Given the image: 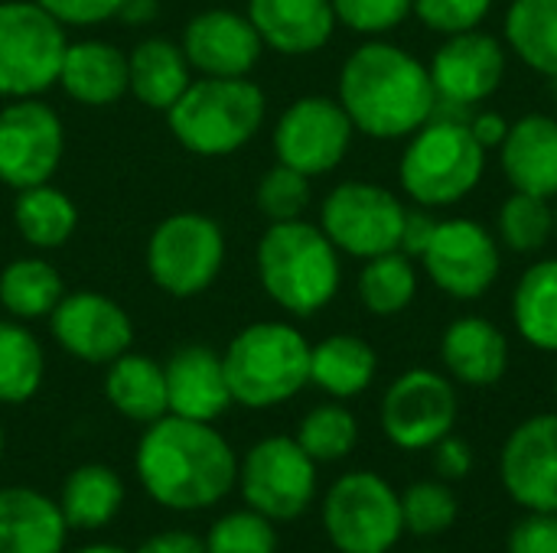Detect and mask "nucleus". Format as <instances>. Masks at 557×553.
Returning <instances> with one entry per match:
<instances>
[{
  "instance_id": "f257e3e1",
  "label": "nucleus",
  "mask_w": 557,
  "mask_h": 553,
  "mask_svg": "<svg viewBox=\"0 0 557 553\" xmlns=\"http://www.w3.org/2000/svg\"><path fill=\"white\" fill-rule=\"evenodd\" d=\"M137 479L157 505L202 512L235 489L238 460L212 424L166 414L140 437Z\"/></svg>"
},
{
  "instance_id": "f03ea898",
  "label": "nucleus",
  "mask_w": 557,
  "mask_h": 553,
  "mask_svg": "<svg viewBox=\"0 0 557 553\" xmlns=\"http://www.w3.org/2000/svg\"><path fill=\"white\" fill-rule=\"evenodd\" d=\"M339 104L356 130L375 140H398L431 121L437 91L421 59L375 39L346 59L339 72Z\"/></svg>"
},
{
  "instance_id": "7ed1b4c3",
  "label": "nucleus",
  "mask_w": 557,
  "mask_h": 553,
  "mask_svg": "<svg viewBox=\"0 0 557 553\" xmlns=\"http://www.w3.org/2000/svg\"><path fill=\"white\" fill-rule=\"evenodd\" d=\"M258 277L268 297L294 313L310 316L323 310L339 290V257L336 244L323 228L294 222H271L258 244Z\"/></svg>"
},
{
  "instance_id": "20e7f679",
  "label": "nucleus",
  "mask_w": 557,
  "mask_h": 553,
  "mask_svg": "<svg viewBox=\"0 0 557 553\" xmlns=\"http://www.w3.org/2000/svg\"><path fill=\"white\" fill-rule=\"evenodd\" d=\"M173 137L199 156H225L242 150L264 121V91L242 78L202 75L166 108Z\"/></svg>"
},
{
  "instance_id": "39448f33",
  "label": "nucleus",
  "mask_w": 557,
  "mask_h": 553,
  "mask_svg": "<svg viewBox=\"0 0 557 553\" xmlns=\"http://www.w3.org/2000/svg\"><path fill=\"white\" fill-rule=\"evenodd\" d=\"M222 365L235 404L277 407L310 385V342L287 323H255L232 339Z\"/></svg>"
},
{
  "instance_id": "423d86ee",
  "label": "nucleus",
  "mask_w": 557,
  "mask_h": 553,
  "mask_svg": "<svg viewBox=\"0 0 557 553\" xmlns=\"http://www.w3.org/2000/svg\"><path fill=\"white\" fill-rule=\"evenodd\" d=\"M486 169V150L473 137L470 124L431 117L424 127L411 134L405 147L398 176L405 192L424 205L441 209L467 199Z\"/></svg>"
},
{
  "instance_id": "0eeeda50",
  "label": "nucleus",
  "mask_w": 557,
  "mask_h": 553,
  "mask_svg": "<svg viewBox=\"0 0 557 553\" xmlns=\"http://www.w3.org/2000/svg\"><path fill=\"white\" fill-rule=\"evenodd\" d=\"M323 528L339 553L395 551L405 535L401 495L379 473H346L323 499Z\"/></svg>"
},
{
  "instance_id": "6e6552de",
  "label": "nucleus",
  "mask_w": 557,
  "mask_h": 553,
  "mask_svg": "<svg viewBox=\"0 0 557 553\" xmlns=\"http://www.w3.org/2000/svg\"><path fill=\"white\" fill-rule=\"evenodd\" d=\"M65 33L36 0L0 3V95L33 98L59 81Z\"/></svg>"
},
{
  "instance_id": "1a4fd4ad",
  "label": "nucleus",
  "mask_w": 557,
  "mask_h": 553,
  "mask_svg": "<svg viewBox=\"0 0 557 553\" xmlns=\"http://www.w3.org/2000/svg\"><path fill=\"white\" fill-rule=\"evenodd\" d=\"M222 261V228L199 212H176L163 218L147 241V271L170 297H196L209 290Z\"/></svg>"
},
{
  "instance_id": "9d476101",
  "label": "nucleus",
  "mask_w": 557,
  "mask_h": 553,
  "mask_svg": "<svg viewBox=\"0 0 557 553\" xmlns=\"http://www.w3.org/2000/svg\"><path fill=\"white\" fill-rule=\"evenodd\" d=\"M245 505L271 521L300 518L317 495V463L290 437H268L238 466Z\"/></svg>"
},
{
  "instance_id": "9b49d317",
  "label": "nucleus",
  "mask_w": 557,
  "mask_h": 553,
  "mask_svg": "<svg viewBox=\"0 0 557 553\" xmlns=\"http://www.w3.org/2000/svg\"><path fill=\"white\" fill-rule=\"evenodd\" d=\"M405 212L398 196L375 183H343L326 196L320 228L336 251L369 261L401 248Z\"/></svg>"
},
{
  "instance_id": "f8f14e48",
  "label": "nucleus",
  "mask_w": 557,
  "mask_h": 553,
  "mask_svg": "<svg viewBox=\"0 0 557 553\" xmlns=\"http://www.w3.org/2000/svg\"><path fill=\"white\" fill-rule=\"evenodd\" d=\"M460 414L457 391L450 378L431 368H411L392 381L382 398V430L408 453L431 450L447 433H454Z\"/></svg>"
},
{
  "instance_id": "ddd939ff",
  "label": "nucleus",
  "mask_w": 557,
  "mask_h": 553,
  "mask_svg": "<svg viewBox=\"0 0 557 553\" xmlns=\"http://www.w3.org/2000/svg\"><path fill=\"white\" fill-rule=\"evenodd\" d=\"M352 130L356 127L339 101L310 95L281 114L274 127V150L284 166L304 176H320L343 163Z\"/></svg>"
},
{
  "instance_id": "4468645a",
  "label": "nucleus",
  "mask_w": 557,
  "mask_h": 553,
  "mask_svg": "<svg viewBox=\"0 0 557 553\" xmlns=\"http://www.w3.org/2000/svg\"><path fill=\"white\" fill-rule=\"evenodd\" d=\"M62 121L33 98H16L0 111V183L20 189L49 183L62 160Z\"/></svg>"
},
{
  "instance_id": "2eb2a0df",
  "label": "nucleus",
  "mask_w": 557,
  "mask_h": 553,
  "mask_svg": "<svg viewBox=\"0 0 557 553\" xmlns=\"http://www.w3.org/2000/svg\"><path fill=\"white\" fill-rule=\"evenodd\" d=\"M421 261L431 280L454 300H480L499 277V244L470 218L437 222Z\"/></svg>"
},
{
  "instance_id": "dca6fc26",
  "label": "nucleus",
  "mask_w": 557,
  "mask_h": 553,
  "mask_svg": "<svg viewBox=\"0 0 557 553\" xmlns=\"http://www.w3.org/2000/svg\"><path fill=\"white\" fill-rule=\"evenodd\" d=\"M499 479L519 508L557 512V414H535L509 433Z\"/></svg>"
},
{
  "instance_id": "f3484780",
  "label": "nucleus",
  "mask_w": 557,
  "mask_h": 553,
  "mask_svg": "<svg viewBox=\"0 0 557 553\" xmlns=\"http://www.w3.org/2000/svg\"><path fill=\"white\" fill-rule=\"evenodd\" d=\"M49 316H52L55 342L82 362L108 365L131 349L134 339L131 316L114 300L95 290H78L62 297Z\"/></svg>"
},
{
  "instance_id": "a211bd4d",
  "label": "nucleus",
  "mask_w": 557,
  "mask_h": 553,
  "mask_svg": "<svg viewBox=\"0 0 557 553\" xmlns=\"http://www.w3.org/2000/svg\"><path fill=\"white\" fill-rule=\"evenodd\" d=\"M506 75V52L496 36L467 29L447 36L431 62V81L437 101L473 108L486 101Z\"/></svg>"
},
{
  "instance_id": "6ab92c4d",
  "label": "nucleus",
  "mask_w": 557,
  "mask_h": 553,
  "mask_svg": "<svg viewBox=\"0 0 557 553\" xmlns=\"http://www.w3.org/2000/svg\"><path fill=\"white\" fill-rule=\"evenodd\" d=\"M261 36L248 16L232 10H206L183 33V52L189 65L212 78H242L261 55Z\"/></svg>"
},
{
  "instance_id": "aec40b11",
  "label": "nucleus",
  "mask_w": 557,
  "mask_h": 553,
  "mask_svg": "<svg viewBox=\"0 0 557 553\" xmlns=\"http://www.w3.org/2000/svg\"><path fill=\"white\" fill-rule=\"evenodd\" d=\"M166 407L173 417L212 424L232 404L222 355L206 345H186L163 365Z\"/></svg>"
},
{
  "instance_id": "412c9836",
  "label": "nucleus",
  "mask_w": 557,
  "mask_h": 553,
  "mask_svg": "<svg viewBox=\"0 0 557 553\" xmlns=\"http://www.w3.org/2000/svg\"><path fill=\"white\" fill-rule=\"evenodd\" d=\"M261 42L284 55H307L330 42L336 13L330 0H248Z\"/></svg>"
},
{
  "instance_id": "4be33fe9",
  "label": "nucleus",
  "mask_w": 557,
  "mask_h": 553,
  "mask_svg": "<svg viewBox=\"0 0 557 553\" xmlns=\"http://www.w3.org/2000/svg\"><path fill=\"white\" fill-rule=\"evenodd\" d=\"M441 359L460 385L490 388L509 368V342L503 329L483 316H463L447 326L441 339Z\"/></svg>"
},
{
  "instance_id": "5701e85b",
  "label": "nucleus",
  "mask_w": 557,
  "mask_h": 553,
  "mask_svg": "<svg viewBox=\"0 0 557 553\" xmlns=\"http://www.w3.org/2000/svg\"><path fill=\"white\" fill-rule=\"evenodd\" d=\"M62 508L36 489H0V553H62Z\"/></svg>"
},
{
  "instance_id": "b1692460",
  "label": "nucleus",
  "mask_w": 557,
  "mask_h": 553,
  "mask_svg": "<svg viewBox=\"0 0 557 553\" xmlns=\"http://www.w3.org/2000/svg\"><path fill=\"white\" fill-rule=\"evenodd\" d=\"M503 173L519 192L542 199L557 196V121L529 114L516 121L503 140Z\"/></svg>"
},
{
  "instance_id": "393cba45",
  "label": "nucleus",
  "mask_w": 557,
  "mask_h": 553,
  "mask_svg": "<svg viewBox=\"0 0 557 553\" xmlns=\"http://www.w3.org/2000/svg\"><path fill=\"white\" fill-rule=\"evenodd\" d=\"M59 85L69 98L82 104H114L131 85V62L127 55L101 39H85L65 46Z\"/></svg>"
},
{
  "instance_id": "a878e982",
  "label": "nucleus",
  "mask_w": 557,
  "mask_h": 553,
  "mask_svg": "<svg viewBox=\"0 0 557 553\" xmlns=\"http://www.w3.org/2000/svg\"><path fill=\"white\" fill-rule=\"evenodd\" d=\"M104 394L121 417L137 424H153L170 414L163 365H157L147 355L124 352L114 362H108Z\"/></svg>"
},
{
  "instance_id": "bb28decb",
  "label": "nucleus",
  "mask_w": 557,
  "mask_h": 553,
  "mask_svg": "<svg viewBox=\"0 0 557 553\" xmlns=\"http://www.w3.org/2000/svg\"><path fill=\"white\" fill-rule=\"evenodd\" d=\"M379 372L375 349L359 336H330L310 349V381L346 401L362 394Z\"/></svg>"
},
{
  "instance_id": "cd10ccee",
  "label": "nucleus",
  "mask_w": 557,
  "mask_h": 553,
  "mask_svg": "<svg viewBox=\"0 0 557 553\" xmlns=\"http://www.w3.org/2000/svg\"><path fill=\"white\" fill-rule=\"evenodd\" d=\"M131 91L140 104L153 111H166L193 81L189 59L170 39H144L131 52Z\"/></svg>"
},
{
  "instance_id": "c85d7f7f",
  "label": "nucleus",
  "mask_w": 557,
  "mask_h": 553,
  "mask_svg": "<svg viewBox=\"0 0 557 553\" xmlns=\"http://www.w3.org/2000/svg\"><path fill=\"white\" fill-rule=\"evenodd\" d=\"M124 505V482L114 469L88 463L69 473L65 486H62V518L69 528L78 531H98L108 521H114V515Z\"/></svg>"
},
{
  "instance_id": "c756f323",
  "label": "nucleus",
  "mask_w": 557,
  "mask_h": 553,
  "mask_svg": "<svg viewBox=\"0 0 557 553\" xmlns=\"http://www.w3.org/2000/svg\"><path fill=\"white\" fill-rule=\"evenodd\" d=\"M512 316L529 345L557 352V261L532 264L522 274L512 297Z\"/></svg>"
},
{
  "instance_id": "7c9ffc66",
  "label": "nucleus",
  "mask_w": 557,
  "mask_h": 553,
  "mask_svg": "<svg viewBox=\"0 0 557 553\" xmlns=\"http://www.w3.org/2000/svg\"><path fill=\"white\" fill-rule=\"evenodd\" d=\"M506 36L529 68L557 78V0H512Z\"/></svg>"
},
{
  "instance_id": "2f4dec72",
  "label": "nucleus",
  "mask_w": 557,
  "mask_h": 553,
  "mask_svg": "<svg viewBox=\"0 0 557 553\" xmlns=\"http://www.w3.org/2000/svg\"><path fill=\"white\" fill-rule=\"evenodd\" d=\"M13 218H16L20 235L33 248H62L78 225V209L65 192L52 189L49 183H39V186L20 189Z\"/></svg>"
},
{
  "instance_id": "473e14b6",
  "label": "nucleus",
  "mask_w": 557,
  "mask_h": 553,
  "mask_svg": "<svg viewBox=\"0 0 557 553\" xmlns=\"http://www.w3.org/2000/svg\"><path fill=\"white\" fill-rule=\"evenodd\" d=\"M62 297V277L42 257H16L0 274V303L16 319H42Z\"/></svg>"
},
{
  "instance_id": "72a5a7b5",
  "label": "nucleus",
  "mask_w": 557,
  "mask_h": 553,
  "mask_svg": "<svg viewBox=\"0 0 557 553\" xmlns=\"http://www.w3.org/2000/svg\"><path fill=\"white\" fill-rule=\"evenodd\" d=\"M46 359L36 336L13 323L0 319V404H23L42 385Z\"/></svg>"
},
{
  "instance_id": "f704fd0d",
  "label": "nucleus",
  "mask_w": 557,
  "mask_h": 553,
  "mask_svg": "<svg viewBox=\"0 0 557 553\" xmlns=\"http://www.w3.org/2000/svg\"><path fill=\"white\" fill-rule=\"evenodd\" d=\"M418 293V274L405 251H385L379 257H369V264L359 274V297L369 313L375 316H395L411 306Z\"/></svg>"
},
{
  "instance_id": "c9c22d12",
  "label": "nucleus",
  "mask_w": 557,
  "mask_h": 553,
  "mask_svg": "<svg viewBox=\"0 0 557 553\" xmlns=\"http://www.w3.org/2000/svg\"><path fill=\"white\" fill-rule=\"evenodd\" d=\"M294 440L304 447V453L313 463H339L356 450L359 424L352 411H346L343 404H320L300 420V430Z\"/></svg>"
},
{
  "instance_id": "e433bc0d",
  "label": "nucleus",
  "mask_w": 557,
  "mask_h": 553,
  "mask_svg": "<svg viewBox=\"0 0 557 553\" xmlns=\"http://www.w3.org/2000/svg\"><path fill=\"white\" fill-rule=\"evenodd\" d=\"M555 235V209L532 192H512L499 209V238L519 254H532Z\"/></svg>"
},
{
  "instance_id": "4c0bfd02",
  "label": "nucleus",
  "mask_w": 557,
  "mask_h": 553,
  "mask_svg": "<svg viewBox=\"0 0 557 553\" xmlns=\"http://www.w3.org/2000/svg\"><path fill=\"white\" fill-rule=\"evenodd\" d=\"M457 515H460V502H457L454 489L444 482L421 479V482L408 486V492L401 495L405 531H411L414 538H437V535L450 531L457 525Z\"/></svg>"
},
{
  "instance_id": "58836bf2",
  "label": "nucleus",
  "mask_w": 557,
  "mask_h": 553,
  "mask_svg": "<svg viewBox=\"0 0 557 553\" xmlns=\"http://www.w3.org/2000/svg\"><path fill=\"white\" fill-rule=\"evenodd\" d=\"M202 541L206 553H277L274 521L251 508L219 518Z\"/></svg>"
},
{
  "instance_id": "ea45409f",
  "label": "nucleus",
  "mask_w": 557,
  "mask_h": 553,
  "mask_svg": "<svg viewBox=\"0 0 557 553\" xmlns=\"http://www.w3.org/2000/svg\"><path fill=\"white\" fill-rule=\"evenodd\" d=\"M307 179L310 176H304V173L277 163L258 183V209L271 222H294V218H300V212L310 202V183Z\"/></svg>"
},
{
  "instance_id": "a19ab883",
  "label": "nucleus",
  "mask_w": 557,
  "mask_h": 553,
  "mask_svg": "<svg viewBox=\"0 0 557 553\" xmlns=\"http://www.w3.org/2000/svg\"><path fill=\"white\" fill-rule=\"evenodd\" d=\"M339 23L352 33L379 36L401 26L411 13V0H330Z\"/></svg>"
},
{
  "instance_id": "79ce46f5",
  "label": "nucleus",
  "mask_w": 557,
  "mask_h": 553,
  "mask_svg": "<svg viewBox=\"0 0 557 553\" xmlns=\"http://www.w3.org/2000/svg\"><path fill=\"white\" fill-rule=\"evenodd\" d=\"M493 0H411V10L437 33L454 36L476 29L490 13Z\"/></svg>"
},
{
  "instance_id": "37998d69",
  "label": "nucleus",
  "mask_w": 557,
  "mask_h": 553,
  "mask_svg": "<svg viewBox=\"0 0 557 553\" xmlns=\"http://www.w3.org/2000/svg\"><path fill=\"white\" fill-rule=\"evenodd\" d=\"M509 553H557V512H529L506 538Z\"/></svg>"
},
{
  "instance_id": "c03bdc74",
  "label": "nucleus",
  "mask_w": 557,
  "mask_h": 553,
  "mask_svg": "<svg viewBox=\"0 0 557 553\" xmlns=\"http://www.w3.org/2000/svg\"><path fill=\"white\" fill-rule=\"evenodd\" d=\"M36 3L59 23H72V26L104 23V20L117 16L124 7V0H36Z\"/></svg>"
},
{
  "instance_id": "a18cd8bd",
  "label": "nucleus",
  "mask_w": 557,
  "mask_h": 553,
  "mask_svg": "<svg viewBox=\"0 0 557 553\" xmlns=\"http://www.w3.org/2000/svg\"><path fill=\"white\" fill-rule=\"evenodd\" d=\"M434 466H437L441 479H447V482L467 479L470 469H473V450H470V443L463 437L447 433L441 443H434Z\"/></svg>"
},
{
  "instance_id": "49530a36",
  "label": "nucleus",
  "mask_w": 557,
  "mask_h": 553,
  "mask_svg": "<svg viewBox=\"0 0 557 553\" xmlns=\"http://www.w3.org/2000/svg\"><path fill=\"white\" fill-rule=\"evenodd\" d=\"M434 218L424 212V205L421 209H408L405 212V228H401V248L398 251H405L408 257H421L424 254V248H428V241H431V235H434Z\"/></svg>"
},
{
  "instance_id": "de8ad7c7",
  "label": "nucleus",
  "mask_w": 557,
  "mask_h": 553,
  "mask_svg": "<svg viewBox=\"0 0 557 553\" xmlns=\"http://www.w3.org/2000/svg\"><path fill=\"white\" fill-rule=\"evenodd\" d=\"M137 553H206V541L196 538L193 531H163L147 538Z\"/></svg>"
},
{
  "instance_id": "09e8293b",
  "label": "nucleus",
  "mask_w": 557,
  "mask_h": 553,
  "mask_svg": "<svg viewBox=\"0 0 557 553\" xmlns=\"http://www.w3.org/2000/svg\"><path fill=\"white\" fill-rule=\"evenodd\" d=\"M470 130H473V137L480 140L483 150L486 147H503L506 134H509V121L503 114H496V111H483V114H476L470 121Z\"/></svg>"
},
{
  "instance_id": "8fccbe9b",
  "label": "nucleus",
  "mask_w": 557,
  "mask_h": 553,
  "mask_svg": "<svg viewBox=\"0 0 557 553\" xmlns=\"http://www.w3.org/2000/svg\"><path fill=\"white\" fill-rule=\"evenodd\" d=\"M157 13V0H124L121 16L127 20H150Z\"/></svg>"
},
{
  "instance_id": "3c124183",
  "label": "nucleus",
  "mask_w": 557,
  "mask_h": 553,
  "mask_svg": "<svg viewBox=\"0 0 557 553\" xmlns=\"http://www.w3.org/2000/svg\"><path fill=\"white\" fill-rule=\"evenodd\" d=\"M75 553H127V551L111 548V544H91V548H82V551H75Z\"/></svg>"
},
{
  "instance_id": "603ef678",
  "label": "nucleus",
  "mask_w": 557,
  "mask_h": 553,
  "mask_svg": "<svg viewBox=\"0 0 557 553\" xmlns=\"http://www.w3.org/2000/svg\"><path fill=\"white\" fill-rule=\"evenodd\" d=\"M0 453H3V427H0Z\"/></svg>"
},
{
  "instance_id": "864d4df0",
  "label": "nucleus",
  "mask_w": 557,
  "mask_h": 553,
  "mask_svg": "<svg viewBox=\"0 0 557 553\" xmlns=\"http://www.w3.org/2000/svg\"><path fill=\"white\" fill-rule=\"evenodd\" d=\"M555 231H557V205H555Z\"/></svg>"
},
{
  "instance_id": "5fc2aeb1",
  "label": "nucleus",
  "mask_w": 557,
  "mask_h": 553,
  "mask_svg": "<svg viewBox=\"0 0 557 553\" xmlns=\"http://www.w3.org/2000/svg\"><path fill=\"white\" fill-rule=\"evenodd\" d=\"M555 401H557V375H555Z\"/></svg>"
},
{
  "instance_id": "6e6d98bb",
  "label": "nucleus",
  "mask_w": 557,
  "mask_h": 553,
  "mask_svg": "<svg viewBox=\"0 0 557 553\" xmlns=\"http://www.w3.org/2000/svg\"><path fill=\"white\" fill-rule=\"evenodd\" d=\"M555 101H557V98H555Z\"/></svg>"
}]
</instances>
